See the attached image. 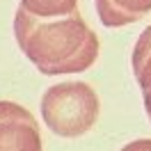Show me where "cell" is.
<instances>
[{"instance_id":"4","label":"cell","mask_w":151,"mask_h":151,"mask_svg":"<svg viewBox=\"0 0 151 151\" xmlns=\"http://www.w3.org/2000/svg\"><path fill=\"white\" fill-rule=\"evenodd\" d=\"M94 5L105 28L131 25L151 12V0H94Z\"/></svg>"},{"instance_id":"6","label":"cell","mask_w":151,"mask_h":151,"mask_svg":"<svg viewBox=\"0 0 151 151\" xmlns=\"http://www.w3.org/2000/svg\"><path fill=\"white\" fill-rule=\"evenodd\" d=\"M21 5L44 19H55V16H69L78 9V0H21Z\"/></svg>"},{"instance_id":"3","label":"cell","mask_w":151,"mask_h":151,"mask_svg":"<svg viewBox=\"0 0 151 151\" xmlns=\"http://www.w3.org/2000/svg\"><path fill=\"white\" fill-rule=\"evenodd\" d=\"M0 151H44L35 114L14 101H0Z\"/></svg>"},{"instance_id":"1","label":"cell","mask_w":151,"mask_h":151,"mask_svg":"<svg viewBox=\"0 0 151 151\" xmlns=\"http://www.w3.org/2000/svg\"><path fill=\"white\" fill-rule=\"evenodd\" d=\"M14 37L32 64L44 76L83 73L96 62L101 44L83 14L44 19L19 5L14 16Z\"/></svg>"},{"instance_id":"5","label":"cell","mask_w":151,"mask_h":151,"mask_svg":"<svg viewBox=\"0 0 151 151\" xmlns=\"http://www.w3.org/2000/svg\"><path fill=\"white\" fill-rule=\"evenodd\" d=\"M131 64H133L135 80H137V85L142 89L147 117H149V122H151V25L142 30L140 39H137V44L133 48Z\"/></svg>"},{"instance_id":"7","label":"cell","mask_w":151,"mask_h":151,"mask_svg":"<svg viewBox=\"0 0 151 151\" xmlns=\"http://www.w3.org/2000/svg\"><path fill=\"white\" fill-rule=\"evenodd\" d=\"M119 151H151V140L149 137H142V140H133L126 147H122Z\"/></svg>"},{"instance_id":"2","label":"cell","mask_w":151,"mask_h":151,"mask_svg":"<svg viewBox=\"0 0 151 151\" xmlns=\"http://www.w3.org/2000/svg\"><path fill=\"white\" fill-rule=\"evenodd\" d=\"M101 114V101L92 85L69 80L48 87L41 96V117L50 133L60 137H80L94 128Z\"/></svg>"}]
</instances>
